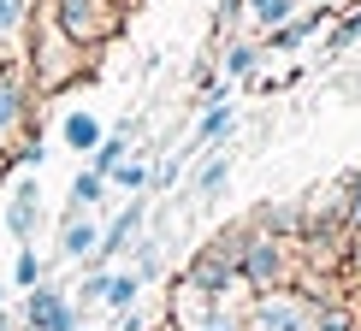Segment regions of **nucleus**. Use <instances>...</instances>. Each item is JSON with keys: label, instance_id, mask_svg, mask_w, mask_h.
Listing matches in <instances>:
<instances>
[{"label": "nucleus", "instance_id": "25", "mask_svg": "<svg viewBox=\"0 0 361 331\" xmlns=\"http://www.w3.org/2000/svg\"><path fill=\"white\" fill-rule=\"evenodd\" d=\"M355 36H361V6L350 12V18H338V24H332V36H326V54H343Z\"/></svg>", "mask_w": 361, "mask_h": 331}, {"label": "nucleus", "instance_id": "5", "mask_svg": "<svg viewBox=\"0 0 361 331\" xmlns=\"http://www.w3.org/2000/svg\"><path fill=\"white\" fill-rule=\"evenodd\" d=\"M284 278H290V249L267 231H237V284H249L261 296V290H279Z\"/></svg>", "mask_w": 361, "mask_h": 331}, {"label": "nucleus", "instance_id": "10", "mask_svg": "<svg viewBox=\"0 0 361 331\" xmlns=\"http://www.w3.org/2000/svg\"><path fill=\"white\" fill-rule=\"evenodd\" d=\"M6 231H12V243H36V231H42V184L36 177H18L12 184V201H6Z\"/></svg>", "mask_w": 361, "mask_h": 331}, {"label": "nucleus", "instance_id": "12", "mask_svg": "<svg viewBox=\"0 0 361 331\" xmlns=\"http://www.w3.org/2000/svg\"><path fill=\"white\" fill-rule=\"evenodd\" d=\"M95 243H101V225L89 219V213H71L66 207V219H59V249H54V261H89L95 254Z\"/></svg>", "mask_w": 361, "mask_h": 331}, {"label": "nucleus", "instance_id": "24", "mask_svg": "<svg viewBox=\"0 0 361 331\" xmlns=\"http://www.w3.org/2000/svg\"><path fill=\"white\" fill-rule=\"evenodd\" d=\"M320 331H361V313H350L343 302H320Z\"/></svg>", "mask_w": 361, "mask_h": 331}, {"label": "nucleus", "instance_id": "22", "mask_svg": "<svg viewBox=\"0 0 361 331\" xmlns=\"http://www.w3.org/2000/svg\"><path fill=\"white\" fill-rule=\"evenodd\" d=\"M137 296H142V278L137 273H107V296H101V308L125 313V308H137Z\"/></svg>", "mask_w": 361, "mask_h": 331}, {"label": "nucleus", "instance_id": "33", "mask_svg": "<svg viewBox=\"0 0 361 331\" xmlns=\"http://www.w3.org/2000/svg\"><path fill=\"white\" fill-rule=\"evenodd\" d=\"M78 331H95V325H78Z\"/></svg>", "mask_w": 361, "mask_h": 331}, {"label": "nucleus", "instance_id": "1", "mask_svg": "<svg viewBox=\"0 0 361 331\" xmlns=\"http://www.w3.org/2000/svg\"><path fill=\"white\" fill-rule=\"evenodd\" d=\"M36 83L30 65H0V154L12 166H42V130H36Z\"/></svg>", "mask_w": 361, "mask_h": 331}, {"label": "nucleus", "instance_id": "29", "mask_svg": "<svg viewBox=\"0 0 361 331\" xmlns=\"http://www.w3.org/2000/svg\"><path fill=\"white\" fill-rule=\"evenodd\" d=\"M148 331H178V325H172V320H160V325H148Z\"/></svg>", "mask_w": 361, "mask_h": 331}, {"label": "nucleus", "instance_id": "20", "mask_svg": "<svg viewBox=\"0 0 361 331\" xmlns=\"http://www.w3.org/2000/svg\"><path fill=\"white\" fill-rule=\"evenodd\" d=\"M101 201H107V177H101V172H78V177H71V213H89V207H101Z\"/></svg>", "mask_w": 361, "mask_h": 331}, {"label": "nucleus", "instance_id": "13", "mask_svg": "<svg viewBox=\"0 0 361 331\" xmlns=\"http://www.w3.org/2000/svg\"><path fill=\"white\" fill-rule=\"evenodd\" d=\"M320 24H332V6H302L290 24H279V30H267V48H279V54H290V48H302V42L314 36Z\"/></svg>", "mask_w": 361, "mask_h": 331}, {"label": "nucleus", "instance_id": "7", "mask_svg": "<svg viewBox=\"0 0 361 331\" xmlns=\"http://www.w3.org/2000/svg\"><path fill=\"white\" fill-rule=\"evenodd\" d=\"M184 284H190V290H202V296H214V302H225L231 284H237V231L219 237V243H207L202 254H195L190 273H184Z\"/></svg>", "mask_w": 361, "mask_h": 331}, {"label": "nucleus", "instance_id": "34", "mask_svg": "<svg viewBox=\"0 0 361 331\" xmlns=\"http://www.w3.org/2000/svg\"><path fill=\"white\" fill-rule=\"evenodd\" d=\"M355 261H361V249H355Z\"/></svg>", "mask_w": 361, "mask_h": 331}, {"label": "nucleus", "instance_id": "28", "mask_svg": "<svg viewBox=\"0 0 361 331\" xmlns=\"http://www.w3.org/2000/svg\"><path fill=\"white\" fill-rule=\"evenodd\" d=\"M0 331H24V320H18V313H6V308H0Z\"/></svg>", "mask_w": 361, "mask_h": 331}, {"label": "nucleus", "instance_id": "31", "mask_svg": "<svg viewBox=\"0 0 361 331\" xmlns=\"http://www.w3.org/2000/svg\"><path fill=\"white\" fill-rule=\"evenodd\" d=\"M6 296H12V290H6V284H0V308H6Z\"/></svg>", "mask_w": 361, "mask_h": 331}, {"label": "nucleus", "instance_id": "11", "mask_svg": "<svg viewBox=\"0 0 361 331\" xmlns=\"http://www.w3.org/2000/svg\"><path fill=\"white\" fill-rule=\"evenodd\" d=\"M231 125H237V107H231V95H225V101H202V118H195V130H190V148H184V154L219 148L225 137H231Z\"/></svg>", "mask_w": 361, "mask_h": 331}, {"label": "nucleus", "instance_id": "18", "mask_svg": "<svg viewBox=\"0 0 361 331\" xmlns=\"http://www.w3.org/2000/svg\"><path fill=\"white\" fill-rule=\"evenodd\" d=\"M261 42H243V36H237V42H225V59H219V71H225V77H255V65H261Z\"/></svg>", "mask_w": 361, "mask_h": 331}, {"label": "nucleus", "instance_id": "21", "mask_svg": "<svg viewBox=\"0 0 361 331\" xmlns=\"http://www.w3.org/2000/svg\"><path fill=\"white\" fill-rule=\"evenodd\" d=\"M130 249H137V266H130V273H137L142 284H154L160 273H166V243H160V237H137Z\"/></svg>", "mask_w": 361, "mask_h": 331}, {"label": "nucleus", "instance_id": "9", "mask_svg": "<svg viewBox=\"0 0 361 331\" xmlns=\"http://www.w3.org/2000/svg\"><path fill=\"white\" fill-rule=\"evenodd\" d=\"M30 24H36V0H0V65L30 59Z\"/></svg>", "mask_w": 361, "mask_h": 331}, {"label": "nucleus", "instance_id": "17", "mask_svg": "<svg viewBox=\"0 0 361 331\" xmlns=\"http://www.w3.org/2000/svg\"><path fill=\"white\" fill-rule=\"evenodd\" d=\"M148 177H154L148 154H125V160L107 172V184H113V189H125V195H142V189H148Z\"/></svg>", "mask_w": 361, "mask_h": 331}, {"label": "nucleus", "instance_id": "4", "mask_svg": "<svg viewBox=\"0 0 361 331\" xmlns=\"http://www.w3.org/2000/svg\"><path fill=\"white\" fill-rule=\"evenodd\" d=\"M243 320H249V331H320V302L290 290V284H279V290L255 296L243 308Z\"/></svg>", "mask_w": 361, "mask_h": 331}, {"label": "nucleus", "instance_id": "27", "mask_svg": "<svg viewBox=\"0 0 361 331\" xmlns=\"http://www.w3.org/2000/svg\"><path fill=\"white\" fill-rule=\"evenodd\" d=\"M118 331H148V313H137V308H125V313H118Z\"/></svg>", "mask_w": 361, "mask_h": 331}, {"label": "nucleus", "instance_id": "16", "mask_svg": "<svg viewBox=\"0 0 361 331\" xmlns=\"http://www.w3.org/2000/svg\"><path fill=\"white\" fill-rule=\"evenodd\" d=\"M59 137H66V148H71V154H95L107 130H101V118H95V113H71Z\"/></svg>", "mask_w": 361, "mask_h": 331}, {"label": "nucleus", "instance_id": "26", "mask_svg": "<svg viewBox=\"0 0 361 331\" xmlns=\"http://www.w3.org/2000/svg\"><path fill=\"white\" fill-rule=\"evenodd\" d=\"M237 18H243V0H219V18H214V24H219V30H231Z\"/></svg>", "mask_w": 361, "mask_h": 331}, {"label": "nucleus", "instance_id": "3", "mask_svg": "<svg viewBox=\"0 0 361 331\" xmlns=\"http://www.w3.org/2000/svg\"><path fill=\"white\" fill-rule=\"evenodd\" d=\"M48 12H54V24L66 30L78 48H107V42L125 30V6L118 0H48Z\"/></svg>", "mask_w": 361, "mask_h": 331}, {"label": "nucleus", "instance_id": "19", "mask_svg": "<svg viewBox=\"0 0 361 331\" xmlns=\"http://www.w3.org/2000/svg\"><path fill=\"white\" fill-rule=\"evenodd\" d=\"M243 12H249L255 30H279V24H290L302 6H296V0H243Z\"/></svg>", "mask_w": 361, "mask_h": 331}, {"label": "nucleus", "instance_id": "2", "mask_svg": "<svg viewBox=\"0 0 361 331\" xmlns=\"http://www.w3.org/2000/svg\"><path fill=\"white\" fill-rule=\"evenodd\" d=\"M30 83H36V95H54V89L78 83L89 71V48H78V42L66 36V30L54 24L48 0H36V24H30Z\"/></svg>", "mask_w": 361, "mask_h": 331}, {"label": "nucleus", "instance_id": "30", "mask_svg": "<svg viewBox=\"0 0 361 331\" xmlns=\"http://www.w3.org/2000/svg\"><path fill=\"white\" fill-rule=\"evenodd\" d=\"M6 172H12V160H6V154H0V177H6Z\"/></svg>", "mask_w": 361, "mask_h": 331}, {"label": "nucleus", "instance_id": "6", "mask_svg": "<svg viewBox=\"0 0 361 331\" xmlns=\"http://www.w3.org/2000/svg\"><path fill=\"white\" fill-rule=\"evenodd\" d=\"M166 320H172L178 331H249V320H243V308H231V302H214V296L190 290L184 278H178V296H172Z\"/></svg>", "mask_w": 361, "mask_h": 331}, {"label": "nucleus", "instance_id": "8", "mask_svg": "<svg viewBox=\"0 0 361 331\" xmlns=\"http://www.w3.org/2000/svg\"><path fill=\"white\" fill-rule=\"evenodd\" d=\"M18 320H24L30 331H78V325H83V313H78V302H71V290H59V284L42 278L36 290H24Z\"/></svg>", "mask_w": 361, "mask_h": 331}, {"label": "nucleus", "instance_id": "23", "mask_svg": "<svg viewBox=\"0 0 361 331\" xmlns=\"http://www.w3.org/2000/svg\"><path fill=\"white\" fill-rule=\"evenodd\" d=\"M48 266H54V261H42V254L24 243V249H18V261H12V290H36V284L48 278Z\"/></svg>", "mask_w": 361, "mask_h": 331}, {"label": "nucleus", "instance_id": "15", "mask_svg": "<svg viewBox=\"0 0 361 331\" xmlns=\"http://www.w3.org/2000/svg\"><path fill=\"white\" fill-rule=\"evenodd\" d=\"M130 137H137V118H125L118 130H107V137H101V148L89 154V172H101V177H107L113 166H118V160L130 154Z\"/></svg>", "mask_w": 361, "mask_h": 331}, {"label": "nucleus", "instance_id": "14", "mask_svg": "<svg viewBox=\"0 0 361 331\" xmlns=\"http://www.w3.org/2000/svg\"><path fill=\"white\" fill-rule=\"evenodd\" d=\"M225 184H231V154H225V148H207V160L195 166V177H190L195 201H214V195H225Z\"/></svg>", "mask_w": 361, "mask_h": 331}, {"label": "nucleus", "instance_id": "32", "mask_svg": "<svg viewBox=\"0 0 361 331\" xmlns=\"http://www.w3.org/2000/svg\"><path fill=\"white\" fill-rule=\"evenodd\" d=\"M296 6H320V0H296Z\"/></svg>", "mask_w": 361, "mask_h": 331}]
</instances>
